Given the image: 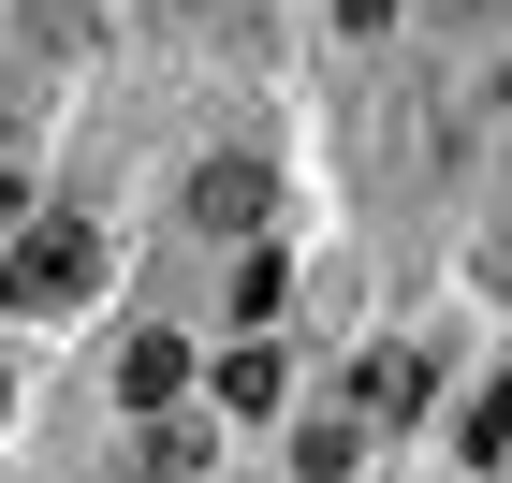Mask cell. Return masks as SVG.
Wrapping results in <instances>:
<instances>
[{
	"label": "cell",
	"mask_w": 512,
	"mask_h": 483,
	"mask_svg": "<svg viewBox=\"0 0 512 483\" xmlns=\"http://www.w3.org/2000/svg\"><path fill=\"white\" fill-rule=\"evenodd\" d=\"M15 220H30V191H15V176H0V235H15Z\"/></svg>",
	"instance_id": "cell-6"
},
{
	"label": "cell",
	"mask_w": 512,
	"mask_h": 483,
	"mask_svg": "<svg viewBox=\"0 0 512 483\" xmlns=\"http://www.w3.org/2000/svg\"><path fill=\"white\" fill-rule=\"evenodd\" d=\"M205 469V440H191V425H161V440H147V469H132V483H191Z\"/></svg>",
	"instance_id": "cell-5"
},
{
	"label": "cell",
	"mask_w": 512,
	"mask_h": 483,
	"mask_svg": "<svg viewBox=\"0 0 512 483\" xmlns=\"http://www.w3.org/2000/svg\"><path fill=\"white\" fill-rule=\"evenodd\" d=\"M88 279H103V235L88 220H15L0 235V308H74Z\"/></svg>",
	"instance_id": "cell-1"
},
{
	"label": "cell",
	"mask_w": 512,
	"mask_h": 483,
	"mask_svg": "<svg viewBox=\"0 0 512 483\" xmlns=\"http://www.w3.org/2000/svg\"><path fill=\"white\" fill-rule=\"evenodd\" d=\"M176 381H191V337H176V322H147V337L118 352V396H132V410H176Z\"/></svg>",
	"instance_id": "cell-3"
},
{
	"label": "cell",
	"mask_w": 512,
	"mask_h": 483,
	"mask_svg": "<svg viewBox=\"0 0 512 483\" xmlns=\"http://www.w3.org/2000/svg\"><path fill=\"white\" fill-rule=\"evenodd\" d=\"M191 220H205V235H264V220H278V176H264V161H205V176H191Z\"/></svg>",
	"instance_id": "cell-2"
},
{
	"label": "cell",
	"mask_w": 512,
	"mask_h": 483,
	"mask_svg": "<svg viewBox=\"0 0 512 483\" xmlns=\"http://www.w3.org/2000/svg\"><path fill=\"white\" fill-rule=\"evenodd\" d=\"M395 410H425V352H366V381H352V410H337V425H395Z\"/></svg>",
	"instance_id": "cell-4"
}]
</instances>
